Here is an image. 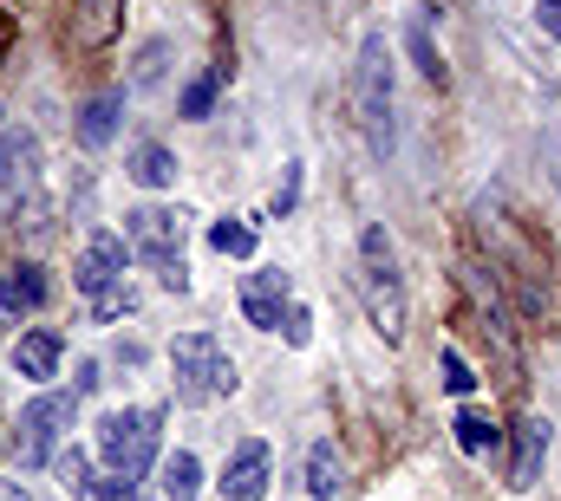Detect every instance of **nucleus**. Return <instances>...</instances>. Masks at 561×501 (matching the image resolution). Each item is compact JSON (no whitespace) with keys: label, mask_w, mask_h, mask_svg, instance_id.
<instances>
[{"label":"nucleus","mask_w":561,"mask_h":501,"mask_svg":"<svg viewBox=\"0 0 561 501\" xmlns=\"http://www.w3.org/2000/svg\"><path fill=\"white\" fill-rule=\"evenodd\" d=\"M209 248H216V254H236V260H249V254H255V229H249L242 215H222V222L209 229Z\"/></svg>","instance_id":"obj_20"},{"label":"nucleus","mask_w":561,"mask_h":501,"mask_svg":"<svg viewBox=\"0 0 561 501\" xmlns=\"http://www.w3.org/2000/svg\"><path fill=\"white\" fill-rule=\"evenodd\" d=\"M183 242H190V215L183 209H163V202H138L125 215V248L150 260V267H176L183 260Z\"/></svg>","instance_id":"obj_5"},{"label":"nucleus","mask_w":561,"mask_h":501,"mask_svg":"<svg viewBox=\"0 0 561 501\" xmlns=\"http://www.w3.org/2000/svg\"><path fill=\"white\" fill-rule=\"evenodd\" d=\"M209 105H216V79H196L183 92V118H209Z\"/></svg>","instance_id":"obj_24"},{"label":"nucleus","mask_w":561,"mask_h":501,"mask_svg":"<svg viewBox=\"0 0 561 501\" xmlns=\"http://www.w3.org/2000/svg\"><path fill=\"white\" fill-rule=\"evenodd\" d=\"M275 333L294 346V352H307V346H313V313H307L300 300H287V306H280V319H275Z\"/></svg>","instance_id":"obj_22"},{"label":"nucleus","mask_w":561,"mask_h":501,"mask_svg":"<svg viewBox=\"0 0 561 501\" xmlns=\"http://www.w3.org/2000/svg\"><path fill=\"white\" fill-rule=\"evenodd\" d=\"M268 482H275V450H268L262 436H242V443L229 450V463H222V496L229 501H262Z\"/></svg>","instance_id":"obj_7"},{"label":"nucleus","mask_w":561,"mask_h":501,"mask_svg":"<svg viewBox=\"0 0 561 501\" xmlns=\"http://www.w3.org/2000/svg\"><path fill=\"white\" fill-rule=\"evenodd\" d=\"M0 501H33V496H26L20 482H7V476H0Z\"/></svg>","instance_id":"obj_30"},{"label":"nucleus","mask_w":561,"mask_h":501,"mask_svg":"<svg viewBox=\"0 0 561 501\" xmlns=\"http://www.w3.org/2000/svg\"><path fill=\"white\" fill-rule=\"evenodd\" d=\"M287 300H294V287H287L280 267H255V273H242V313H249L255 333H275V319H280Z\"/></svg>","instance_id":"obj_9"},{"label":"nucleus","mask_w":561,"mask_h":501,"mask_svg":"<svg viewBox=\"0 0 561 501\" xmlns=\"http://www.w3.org/2000/svg\"><path fill=\"white\" fill-rule=\"evenodd\" d=\"M536 26H542L549 39H561V0H536Z\"/></svg>","instance_id":"obj_28"},{"label":"nucleus","mask_w":561,"mask_h":501,"mask_svg":"<svg viewBox=\"0 0 561 501\" xmlns=\"http://www.w3.org/2000/svg\"><path fill=\"white\" fill-rule=\"evenodd\" d=\"M46 293H53V287H46V267H39V260H13V267L0 273V306H7L13 319H20V313H39Z\"/></svg>","instance_id":"obj_11"},{"label":"nucleus","mask_w":561,"mask_h":501,"mask_svg":"<svg viewBox=\"0 0 561 501\" xmlns=\"http://www.w3.org/2000/svg\"><path fill=\"white\" fill-rule=\"evenodd\" d=\"M125 254H131L125 235H105V229H99V235L79 248V260H72V287H79L85 300L105 293V287H118V280H125Z\"/></svg>","instance_id":"obj_8"},{"label":"nucleus","mask_w":561,"mask_h":501,"mask_svg":"<svg viewBox=\"0 0 561 501\" xmlns=\"http://www.w3.org/2000/svg\"><path fill=\"white\" fill-rule=\"evenodd\" d=\"M450 430H457V450H463V456H490V450H496V436H503V430L490 423V410H477V404H463Z\"/></svg>","instance_id":"obj_18"},{"label":"nucleus","mask_w":561,"mask_h":501,"mask_svg":"<svg viewBox=\"0 0 561 501\" xmlns=\"http://www.w3.org/2000/svg\"><path fill=\"white\" fill-rule=\"evenodd\" d=\"M340 489H346V456H340L333 443H313V450H307V496L333 501Z\"/></svg>","instance_id":"obj_15"},{"label":"nucleus","mask_w":561,"mask_h":501,"mask_svg":"<svg viewBox=\"0 0 561 501\" xmlns=\"http://www.w3.org/2000/svg\"><path fill=\"white\" fill-rule=\"evenodd\" d=\"M157 423H163V410H105L99 417V456H105V469H118V476L138 482L144 469L157 463Z\"/></svg>","instance_id":"obj_4"},{"label":"nucleus","mask_w":561,"mask_h":501,"mask_svg":"<svg viewBox=\"0 0 561 501\" xmlns=\"http://www.w3.org/2000/svg\"><path fill=\"white\" fill-rule=\"evenodd\" d=\"M542 456H549V417H523L516 423V456H510V482L529 489L542 476Z\"/></svg>","instance_id":"obj_13"},{"label":"nucleus","mask_w":561,"mask_h":501,"mask_svg":"<svg viewBox=\"0 0 561 501\" xmlns=\"http://www.w3.org/2000/svg\"><path fill=\"white\" fill-rule=\"evenodd\" d=\"M170 391H176V404H216L236 391V359L222 352L216 333L170 339Z\"/></svg>","instance_id":"obj_2"},{"label":"nucleus","mask_w":561,"mask_h":501,"mask_svg":"<svg viewBox=\"0 0 561 501\" xmlns=\"http://www.w3.org/2000/svg\"><path fill=\"white\" fill-rule=\"evenodd\" d=\"M294 202H300V163H287V183L275 189V215H287Z\"/></svg>","instance_id":"obj_27"},{"label":"nucleus","mask_w":561,"mask_h":501,"mask_svg":"<svg viewBox=\"0 0 561 501\" xmlns=\"http://www.w3.org/2000/svg\"><path fill=\"white\" fill-rule=\"evenodd\" d=\"M157 59H163V46H144V66H138V85H150V79H157V72H163V66H157Z\"/></svg>","instance_id":"obj_29"},{"label":"nucleus","mask_w":561,"mask_h":501,"mask_svg":"<svg viewBox=\"0 0 561 501\" xmlns=\"http://www.w3.org/2000/svg\"><path fill=\"white\" fill-rule=\"evenodd\" d=\"M353 112L366 143L386 156L392 150V53H386V33H366L359 39V66H353Z\"/></svg>","instance_id":"obj_3"},{"label":"nucleus","mask_w":561,"mask_h":501,"mask_svg":"<svg viewBox=\"0 0 561 501\" xmlns=\"http://www.w3.org/2000/svg\"><path fill=\"white\" fill-rule=\"evenodd\" d=\"M92 313H99V319H118V313H131V293H125V280H118V287H105V293H92Z\"/></svg>","instance_id":"obj_25"},{"label":"nucleus","mask_w":561,"mask_h":501,"mask_svg":"<svg viewBox=\"0 0 561 501\" xmlns=\"http://www.w3.org/2000/svg\"><path fill=\"white\" fill-rule=\"evenodd\" d=\"M72 404H79V397H66V391H39V397L20 410L13 450H20V463H26V469L53 463V450H59V436H66V423H72Z\"/></svg>","instance_id":"obj_6"},{"label":"nucleus","mask_w":561,"mask_h":501,"mask_svg":"<svg viewBox=\"0 0 561 501\" xmlns=\"http://www.w3.org/2000/svg\"><path fill=\"white\" fill-rule=\"evenodd\" d=\"M92 496H99V501H138V489H131V476H118V469H112L105 482L92 476Z\"/></svg>","instance_id":"obj_26"},{"label":"nucleus","mask_w":561,"mask_h":501,"mask_svg":"<svg viewBox=\"0 0 561 501\" xmlns=\"http://www.w3.org/2000/svg\"><path fill=\"white\" fill-rule=\"evenodd\" d=\"M437 365H444V391H450V397H470V391H477V377H470V365H463V352H457V346H444V352H437Z\"/></svg>","instance_id":"obj_23"},{"label":"nucleus","mask_w":561,"mask_h":501,"mask_svg":"<svg viewBox=\"0 0 561 501\" xmlns=\"http://www.w3.org/2000/svg\"><path fill=\"white\" fill-rule=\"evenodd\" d=\"M157 489H163V501H196L203 496V463L190 450H170L163 469H157Z\"/></svg>","instance_id":"obj_16"},{"label":"nucleus","mask_w":561,"mask_h":501,"mask_svg":"<svg viewBox=\"0 0 561 501\" xmlns=\"http://www.w3.org/2000/svg\"><path fill=\"white\" fill-rule=\"evenodd\" d=\"M118 112H125V98H118V92L85 98V105H79V118H72V137H79L85 150H105V143L118 137Z\"/></svg>","instance_id":"obj_14"},{"label":"nucleus","mask_w":561,"mask_h":501,"mask_svg":"<svg viewBox=\"0 0 561 501\" xmlns=\"http://www.w3.org/2000/svg\"><path fill=\"white\" fill-rule=\"evenodd\" d=\"M125 176H131L138 189H170V183H176V150H163V143H138L131 163H125Z\"/></svg>","instance_id":"obj_17"},{"label":"nucleus","mask_w":561,"mask_h":501,"mask_svg":"<svg viewBox=\"0 0 561 501\" xmlns=\"http://www.w3.org/2000/svg\"><path fill=\"white\" fill-rule=\"evenodd\" d=\"M59 359H66V339H59V333H46V326L20 333V346H13V372H20V377H33V384L59 377Z\"/></svg>","instance_id":"obj_12"},{"label":"nucleus","mask_w":561,"mask_h":501,"mask_svg":"<svg viewBox=\"0 0 561 501\" xmlns=\"http://www.w3.org/2000/svg\"><path fill=\"white\" fill-rule=\"evenodd\" d=\"M359 293H366L373 333L386 346H399L405 339V273H399V248H392V235L379 222L359 235Z\"/></svg>","instance_id":"obj_1"},{"label":"nucleus","mask_w":561,"mask_h":501,"mask_svg":"<svg viewBox=\"0 0 561 501\" xmlns=\"http://www.w3.org/2000/svg\"><path fill=\"white\" fill-rule=\"evenodd\" d=\"M53 476H59L66 496H92V463H85V450H53Z\"/></svg>","instance_id":"obj_19"},{"label":"nucleus","mask_w":561,"mask_h":501,"mask_svg":"<svg viewBox=\"0 0 561 501\" xmlns=\"http://www.w3.org/2000/svg\"><path fill=\"white\" fill-rule=\"evenodd\" d=\"M39 183V137L20 130H0V196H26Z\"/></svg>","instance_id":"obj_10"},{"label":"nucleus","mask_w":561,"mask_h":501,"mask_svg":"<svg viewBox=\"0 0 561 501\" xmlns=\"http://www.w3.org/2000/svg\"><path fill=\"white\" fill-rule=\"evenodd\" d=\"M405 46H412V59H419L424 79H431V85H444V59H437V46H431V20H424V13L405 26Z\"/></svg>","instance_id":"obj_21"}]
</instances>
